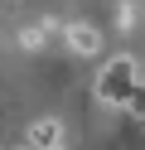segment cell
<instances>
[{"mask_svg":"<svg viewBox=\"0 0 145 150\" xmlns=\"http://www.w3.org/2000/svg\"><path fill=\"white\" fill-rule=\"evenodd\" d=\"M44 39H48L44 29H24V34H19V44H24V49H44Z\"/></svg>","mask_w":145,"mask_h":150,"instance_id":"5b68a950","label":"cell"},{"mask_svg":"<svg viewBox=\"0 0 145 150\" xmlns=\"http://www.w3.org/2000/svg\"><path fill=\"white\" fill-rule=\"evenodd\" d=\"M135 20H140V15H135L131 0H126V5H116V24H121V34H131V29H135Z\"/></svg>","mask_w":145,"mask_h":150,"instance_id":"277c9868","label":"cell"},{"mask_svg":"<svg viewBox=\"0 0 145 150\" xmlns=\"http://www.w3.org/2000/svg\"><path fill=\"white\" fill-rule=\"evenodd\" d=\"M135 87H140V63H135L131 53H116L111 63H102V73H97V102H106V107H131Z\"/></svg>","mask_w":145,"mask_h":150,"instance_id":"6da1fadb","label":"cell"},{"mask_svg":"<svg viewBox=\"0 0 145 150\" xmlns=\"http://www.w3.org/2000/svg\"><path fill=\"white\" fill-rule=\"evenodd\" d=\"M29 150H63V126L58 121H34L29 126Z\"/></svg>","mask_w":145,"mask_h":150,"instance_id":"3957f363","label":"cell"},{"mask_svg":"<svg viewBox=\"0 0 145 150\" xmlns=\"http://www.w3.org/2000/svg\"><path fill=\"white\" fill-rule=\"evenodd\" d=\"M63 39H68V49H73L77 58H97V53H102V29L87 24V20H73L63 29Z\"/></svg>","mask_w":145,"mask_h":150,"instance_id":"7a4b0ae2","label":"cell"}]
</instances>
